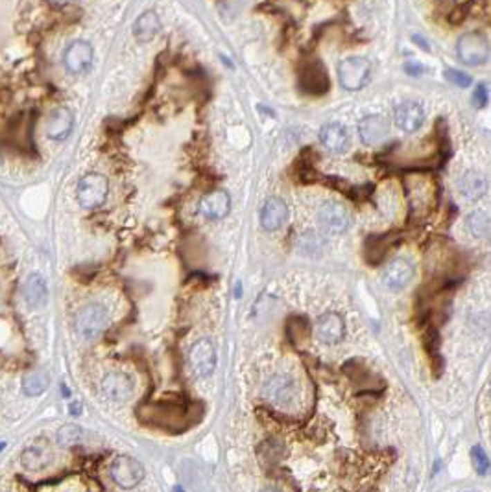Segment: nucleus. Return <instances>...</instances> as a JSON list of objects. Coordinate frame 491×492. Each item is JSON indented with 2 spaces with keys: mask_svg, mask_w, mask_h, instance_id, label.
<instances>
[{
  "mask_svg": "<svg viewBox=\"0 0 491 492\" xmlns=\"http://www.w3.org/2000/svg\"><path fill=\"white\" fill-rule=\"evenodd\" d=\"M71 413H80V406H71Z\"/></svg>",
  "mask_w": 491,
  "mask_h": 492,
  "instance_id": "2f4dec72",
  "label": "nucleus"
},
{
  "mask_svg": "<svg viewBox=\"0 0 491 492\" xmlns=\"http://www.w3.org/2000/svg\"><path fill=\"white\" fill-rule=\"evenodd\" d=\"M133 388H135V382L133 378L126 372H109L105 374L104 380L100 382V391L104 394L105 399L109 402H126L130 397L133 394Z\"/></svg>",
  "mask_w": 491,
  "mask_h": 492,
  "instance_id": "1a4fd4ad",
  "label": "nucleus"
},
{
  "mask_svg": "<svg viewBox=\"0 0 491 492\" xmlns=\"http://www.w3.org/2000/svg\"><path fill=\"white\" fill-rule=\"evenodd\" d=\"M299 87L309 94H323L329 89V78H327L325 66L318 60L307 61L299 69Z\"/></svg>",
  "mask_w": 491,
  "mask_h": 492,
  "instance_id": "9d476101",
  "label": "nucleus"
},
{
  "mask_svg": "<svg viewBox=\"0 0 491 492\" xmlns=\"http://www.w3.org/2000/svg\"><path fill=\"white\" fill-rule=\"evenodd\" d=\"M318 221L329 235H342L351 227V212L342 203L327 201L318 212Z\"/></svg>",
  "mask_w": 491,
  "mask_h": 492,
  "instance_id": "423d86ee",
  "label": "nucleus"
},
{
  "mask_svg": "<svg viewBox=\"0 0 491 492\" xmlns=\"http://www.w3.org/2000/svg\"><path fill=\"white\" fill-rule=\"evenodd\" d=\"M320 143L331 154H343L349 146L348 129L338 122H329L320 129Z\"/></svg>",
  "mask_w": 491,
  "mask_h": 492,
  "instance_id": "a211bd4d",
  "label": "nucleus"
},
{
  "mask_svg": "<svg viewBox=\"0 0 491 492\" xmlns=\"http://www.w3.org/2000/svg\"><path fill=\"white\" fill-rule=\"evenodd\" d=\"M407 72H409L410 76H420L421 72H423V66L418 65V63H409V65H407Z\"/></svg>",
  "mask_w": 491,
  "mask_h": 492,
  "instance_id": "c756f323",
  "label": "nucleus"
},
{
  "mask_svg": "<svg viewBox=\"0 0 491 492\" xmlns=\"http://www.w3.org/2000/svg\"><path fill=\"white\" fill-rule=\"evenodd\" d=\"M188 363L196 376L207 378L216 369V349L211 339H198L188 352Z\"/></svg>",
  "mask_w": 491,
  "mask_h": 492,
  "instance_id": "0eeeda50",
  "label": "nucleus"
},
{
  "mask_svg": "<svg viewBox=\"0 0 491 492\" xmlns=\"http://www.w3.org/2000/svg\"><path fill=\"white\" fill-rule=\"evenodd\" d=\"M48 388V378L43 372H30L22 378V391L28 397H39Z\"/></svg>",
  "mask_w": 491,
  "mask_h": 492,
  "instance_id": "a878e982",
  "label": "nucleus"
},
{
  "mask_svg": "<svg viewBox=\"0 0 491 492\" xmlns=\"http://www.w3.org/2000/svg\"><path fill=\"white\" fill-rule=\"evenodd\" d=\"M390 133V122L381 115L364 116L359 122V137L366 146L381 144Z\"/></svg>",
  "mask_w": 491,
  "mask_h": 492,
  "instance_id": "4468645a",
  "label": "nucleus"
},
{
  "mask_svg": "<svg viewBox=\"0 0 491 492\" xmlns=\"http://www.w3.org/2000/svg\"><path fill=\"white\" fill-rule=\"evenodd\" d=\"M74 126V115L66 107H57L50 113L46 122V135L52 140H65Z\"/></svg>",
  "mask_w": 491,
  "mask_h": 492,
  "instance_id": "6ab92c4d",
  "label": "nucleus"
},
{
  "mask_svg": "<svg viewBox=\"0 0 491 492\" xmlns=\"http://www.w3.org/2000/svg\"><path fill=\"white\" fill-rule=\"evenodd\" d=\"M371 66L364 57H348L338 65V82L346 91H360L370 82Z\"/></svg>",
  "mask_w": 491,
  "mask_h": 492,
  "instance_id": "f03ea898",
  "label": "nucleus"
},
{
  "mask_svg": "<svg viewBox=\"0 0 491 492\" xmlns=\"http://www.w3.org/2000/svg\"><path fill=\"white\" fill-rule=\"evenodd\" d=\"M159 30L161 21L154 11L143 13V15L135 21V24H133V33H135V37H137L139 41H150V39H154Z\"/></svg>",
  "mask_w": 491,
  "mask_h": 492,
  "instance_id": "5701e85b",
  "label": "nucleus"
},
{
  "mask_svg": "<svg viewBox=\"0 0 491 492\" xmlns=\"http://www.w3.org/2000/svg\"><path fill=\"white\" fill-rule=\"evenodd\" d=\"M265 394L271 404L288 408L296 402V397H298L296 380L288 374H276L265 383Z\"/></svg>",
  "mask_w": 491,
  "mask_h": 492,
  "instance_id": "6e6552de",
  "label": "nucleus"
},
{
  "mask_svg": "<svg viewBox=\"0 0 491 492\" xmlns=\"http://www.w3.org/2000/svg\"><path fill=\"white\" fill-rule=\"evenodd\" d=\"M462 492H479V491H462Z\"/></svg>",
  "mask_w": 491,
  "mask_h": 492,
  "instance_id": "f704fd0d",
  "label": "nucleus"
},
{
  "mask_svg": "<svg viewBox=\"0 0 491 492\" xmlns=\"http://www.w3.org/2000/svg\"><path fill=\"white\" fill-rule=\"evenodd\" d=\"M260 492H279V491H277V489H265V491Z\"/></svg>",
  "mask_w": 491,
  "mask_h": 492,
  "instance_id": "473e14b6",
  "label": "nucleus"
},
{
  "mask_svg": "<svg viewBox=\"0 0 491 492\" xmlns=\"http://www.w3.org/2000/svg\"><path fill=\"white\" fill-rule=\"evenodd\" d=\"M343 330H346L343 319L334 312L323 313L316 323V336L325 345H337L343 338Z\"/></svg>",
  "mask_w": 491,
  "mask_h": 492,
  "instance_id": "f3484780",
  "label": "nucleus"
},
{
  "mask_svg": "<svg viewBox=\"0 0 491 492\" xmlns=\"http://www.w3.org/2000/svg\"><path fill=\"white\" fill-rule=\"evenodd\" d=\"M231 208V197L224 190H213L199 199L198 210L207 219L226 218Z\"/></svg>",
  "mask_w": 491,
  "mask_h": 492,
  "instance_id": "2eb2a0df",
  "label": "nucleus"
},
{
  "mask_svg": "<svg viewBox=\"0 0 491 492\" xmlns=\"http://www.w3.org/2000/svg\"><path fill=\"white\" fill-rule=\"evenodd\" d=\"M109 183L102 174H87L78 183L76 197L83 208H96L105 201Z\"/></svg>",
  "mask_w": 491,
  "mask_h": 492,
  "instance_id": "7ed1b4c3",
  "label": "nucleus"
},
{
  "mask_svg": "<svg viewBox=\"0 0 491 492\" xmlns=\"http://www.w3.org/2000/svg\"><path fill=\"white\" fill-rule=\"evenodd\" d=\"M174 492H185V491H183L181 487H176V489H174Z\"/></svg>",
  "mask_w": 491,
  "mask_h": 492,
  "instance_id": "72a5a7b5",
  "label": "nucleus"
},
{
  "mask_svg": "<svg viewBox=\"0 0 491 492\" xmlns=\"http://www.w3.org/2000/svg\"><path fill=\"white\" fill-rule=\"evenodd\" d=\"M473 98H475V104L479 105V107H484V105L488 104V89L486 85H482V83H479L475 89V94H473Z\"/></svg>",
  "mask_w": 491,
  "mask_h": 492,
  "instance_id": "c85d7f7f",
  "label": "nucleus"
},
{
  "mask_svg": "<svg viewBox=\"0 0 491 492\" xmlns=\"http://www.w3.org/2000/svg\"><path fill=\"white\" fill-rule=\"evenodd\" d=\"M93 46L87 41H74L63 52V65L71 74H82L93 63Z\"/></svg>",
  "mask_w": 491,
  "mask_h": 492,
  "instance_id": "f8f14e48",
  "label": "nucleus"
},
{
  "mask_svg": "<svg viewBox=\"0 0 491 492\" xmlns=\"http://www.w3.org/2000/svg\"><path fill=\"white\" fill-rule=\"evenodd\" d=\"M471 461H473V468H475L479 476H486L488 472H490V457H488L486 452L481 446H473L471 448Z\"/></svg>",
  "mask_w": 491,
  "mask_h": 492,
  "instance_id": "bb28decb",
  "label": "nucleus"
},
{
  "mask_svg": "<svg viewBox=\"0 0 491 492\" xmlns=\"http://www.w3.org/2000/svg\"><path fill=\"white\" fill-rule=\"evenodd\" d=\"M107 312L100 304H87L76 316V330L83 339H96L107 327Z\"/></svg>",
  "mask_w": 491,
  "mask_h": 492,
  "instance_id": "20e7f679",
  "label": "nucleus"
},
{
  "mask_svg": "<svg viewBox=\"0 0 491 492\" xmlns=\"http://www.w3.org/2000/svg\"><path fill=\"white\" fill-rule=\"evenodd\" d=\"M465 227L475 238H484L490 233V218L484 210H473L465 219Z\"/></svg>",
  "mask_w": 491,
  "mask_h": 492,
  "instance_id": "393cba45",
  "label": "nucleus"
},
{
  "mask_svg": "<svg viewBox=\"0 0 491 492\" xmlns=\"http://www.w3.org/2000/svg\"><path fill=\"white\" fill-rule=\"evenodd\" d=\"M52 4H57V6H63V4H66V2H71V0H50Z\"/></svg>",
  "mask_w": 491,
  "mask_h": 492,
  "instance_id": "7c9ffc66",
  "label": "nucleus"
},
{
  "mask_svg": "<svg viewBox=\"0 0 491 492\" xmlns=\"http://www.w3.org/2000/svg\"><path fill=\"white\" fill-rule=\"evenodd\" d=\"M22 295L30 308H41L48 299V288L41 275H30L22 286Z\"/></svg>",
  "mask_w": 491,
  "mask_h": 492,
  "instance_id": "412c9836",
  "label": "nucleus"
},
{
  "mask_svg": "<svg viewBox=\"0 0 491 492\" xmlns=\"http://www.w3.org/2000/svg\"><path fill=\"white\" fill-rule=\"evenodd\" d=\"M288 219V207L287 203L279 197H270L266 199L265 207L260 210V224L266 230H279Z\"/></svg>",
  "mask_w": 491,
  "mask_h": 492,
  "instance_id": "dca6fc26",
  "label": "nucleus"
},
{
  "mask_svg": "<svg viewBox=\"0 0 491 492\" xmlns=\"http://www.w3.org/2000/svg\"><path fill=\"white\" fill-rule=\"evenodd\" d=\"M458 60L467 66L484 65L490 60V43L482 33L470 32L464 33L456 44Z\"/></svg>",
  "mask_w": 491,
  "mask_h": 492,
  "instance_id": "f257e3e1",
  "label": "nucleus"
},
{
  "mask_svg": "<svg viewBox=\"0 0 491 492\" xmlns=\"http://www.w3.org/2000/svg\"><path fill=\"white\" fill-rule=\"evenodd\" d=\"M111 477L118 487L133 489L144 480V466L132 455H118L111 465Z\"/></svg>",
  "mask_w": 491,
  "mask_h": 492,
  "instance_id": "39448f33",
  "label": "nucleus"
},
{
  "mask_svg": "<svg viewBox=\"0 0 491 492\" xmlns=\"http://www.w3.org/2000/svg\"><path fill=\"white\" fill-rule=\"evenodd\" d=\"M52 461V452L46 446H28L21 454V463L26 471H41Z\"/></svg>",
  "mask_w": 491,
  "mask_h": 492,
  "instance_id": "4be33fe9",
  "label": "nucleus"
},
{
  "mask_svg": "<svg viewBox=\"0 0 491 492\" xmlns=\"http://www.w3.org/2000/svg\"><path fill=\"white\" fill-rule=\"evenodd\" d=\"M456 188H458L460 196L464 197V199H467V201H476V199H481V197L486 194L488 183L481 174H476V172L470 170V172H465V174L460 177L458 183H456Z\"/></svg>",
  "mask_w": 491,
  "mask_h": 492,
  "instance_id": "aec40b11",
  "label": "nucleus"
},
{
  "mask_svg": "<svg viewBox=\"0 0 491 492\" xmlns=\"http://www.w3.org/2000/svg\"><path fill=\"white\" fill-rule=\"evenodd\" d=\"M55 441L61 448H72L83 441V430L78 424H65L55 433Z\"/></svg>",
  "mask_w": 491,
  "mask_h": 492,
  "instance_id": "b1692460",
  "label": "nucleus"
},
{
  "mask_svg": "<svg viewBox=\"0 0 491 492\" xmlns=\"http://www.w3.org/2000/svg\"><path fill=\"white\" fill-rule=\"evenodd\" d=\"M445 80H449L451 83H454L456 87H470L471 85V78L467 76V74H464V72L456 71V69H447L445 71Z\"/></svg>",
  "mask_w": 491,
  "mask_h": 492,
  "instance_id": "cd10ccee",
  "label": "nucleus"
},
{
  "mask_svg": "<svg viewBox=\"0 0 491 492\" xmlns=\"http://www.w3.org/2000/svg\"><path fill=\"white\" fill-rule=\"evenodd\" d=\"M395 126L404 133H416L425 124V111L418 102H403L393 111Z\"/></svg>",
  "mask_w": 491,
  "mask_h": 492,
  "instance_id": "ddd939ff",
  "label": "nucleus"
},
{
  "mask_svg": "<svg viewBox=\"0 0 491 492\" xmlns=\"http://www.w3.org/2000/svg\"><path fill=\"white\" fill-rule=\"evenodd\" d=\"M412 277H414V264L409 258H393L382 271V284L388 290L399 291L409 284Z\"/></svg>",
  "mask_w": 491,
  "mask_h": 492,
  "instance_id": "9b49d317",
  "label": "nucleus"
}]
</instances>
